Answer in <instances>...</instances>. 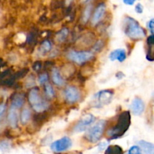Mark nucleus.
I'll use <instances>...</instances> for the list:
<instances>
[{
	"label": "nucleus",
	"mask_w": 154,
	"mask_h": 154,
	"mask_svg": "<svg viewBox=\"0 0 154 154\" xmlns=\"http://www.w3.org/2000/svg\"><path fill=\"white\" fill-rule=\"evenodd\" d=\"M31 117V112L29 109H24L21 113V123L26 124L29 120Z\"/></svg>",
	"instance_id": "18"
},
{
	"label": "nucleus",
	"mask_w": 154,
	"mask_h": 154,
	"mask_svg": "<svg viewBox=\"0 0 154 154\" xmlns=\"http://www.w3.org/2000/svg\"><path fill=\"white\" fill-rule=\"evenodd\" d=\"M29 102L32 106L33 109L38 113L45 111L49 106V104L42 99L37 88L30 90L29 93Z\"/></svg>",
	"instance_id": "3"
},
{
	"label": "nucleus",
	"mask_w": 154,
	"mask_h": 154,
	"mask_svg": "<svg viewBox=\"0 0 154 154\" xmlns=\"http://www.w3.org/2000/svg\"><path fill=\"white\" fill-rule=\"evenodd\" d=\"M72 140L68 137H63V138L53 142L51 145V148L54 152L60 153V152L69 150L72 147Z\"/></svg>",
	"instance_id": "6"
},
{
	"label": "nucleus",
	"mask_w": 154,
	"mask_h": 154,
	"mask_svg": "<svg viewBox=\"0 0 154 154\" xmlns=\"http://www.w3.org/2000/svg\"><path fill=\"white\" fill-rule=\"evenodd\" d=\"M106 122L105 120H100L90 128L86 133L85 138L89 142L96 143L99 141L104 132Z\"/></svg>",
	"instance_id": "4"
},
{
	"label": "nucleus",
	"mask_w": 154,
	"mask_h": 154,
	"mask_svg": "<svg viewBox=\"0 0 154 154\" xmlns=\"http://www.w3.org/2000/svg\"><path fill=\"white\" fill-rule=\"evenodd\" d=\"M68 33H69V30H68L67 29H63L57 34V39H58L60 42H63V41L66 38V37H67Z\"/></svg>",
	"instance_id": "19"
},
{
	"label": "nucleus",
	"mask_w": 154,
	"mask_h": 154,
	"mask_svg": "<svg viewBox=\"0 0 154 154\" xmlns=\"http://www.w3.org/2000/svg\"><path fill=\"white\" fill-rule=\"evenodd\" d=\"M143 6L141 4H138L136 5V6H135V11L137 12V13L138 14H141L143 12Z\"/></svg>",
	"instance_id": "27"
},
{
	"label": "nucleus",
	"mask_w": 154,
	"mask_h": 154,
	"mask_svg": "<svg viewBox=\"0 0 154 154\" xmlns=\"http://www.w3.org/2000/svg\"><path fill=\"white\" fill-rule=\"evenodd\" d=\"M123 30L125 34L132 39H141L145 37L144 29L135 19L129 17L125 19Z\"/></svg>",
	"instance_id": "2"
},
{
	"label": "nucleus",
	"mask_w": 154,
	"mask_h": 154,
	"mask_svg": "<svg viewBox=\"0 0 154 154\" xmlns=\"http://www.w3.org/2000/svg\"><path fill=\"white\" fill-rule=\"evenodd\" d=\"M91 9L92 6L90 5L88 7L86 8V9L84 11V14H83V20H84V23H87V20H89L90 17V13H91Z\"/></svg>",
	"instance_id": "20"
},
{
	"label": "nucleus",
	"mask_w": 154,
	"mask_h": 154,
	"mask_svg": "<svg viewBox=\"0 0 154 154\" xmlns=\"http://www.w3.org/2000/svg\"><path fill=\"white\" fill-rule=\"evenodd\" d=\"M8 120L9 125L12 128H15L17 124V114L16 108H10L8 112Z\"/></svg>",
	"instance_id": "14"
},
{
	"label": "nucleus",
	"mask_w": 154,
	"mask_h": 154,
	"mask_svg": "<svg viewBox=\"0 0 154 154\" xmlns=\"http://www.w3.org/2000/svg\"><path fill=\"white\" fill-rule=\"evenodd\" d=\"M5 109H6V105L5 104L2 103L0 105V119L2 117V116L4 115V113L5 111Z\"/></svg>",
	"instance_id": "26"
},
{
	"label": "nucleus",
	"mask_w": 154,
	"mask_h": 154,
	"mask_svg": "<svg viewBox=\"0 0 154 154\" xmlns=\"http://www.w3.org/2000/svg\"><path fill=\"white\" fill-rule=\"evenodd\" d=\"M147 27L149 28L150 31L151 32L152 34H153V29H154V20L153 19H151L148 23H147Z\"/></svg>",
	"instance_id": "25"
},
{
	"label": "nucleus",
	"mask_w": 154,
	"mask_h": 154,
	"mask_svg": "<svg viewBox=\"0 0 154 154\" xmlns=\"http://www.w3.org/2000/svg\"><path fill=\"white\" fill-rule=\"evenodd\" d=\"M48 81V76L47 74H42L40 77H39V83L40 84H45Z\"/></svg>",
	"instance_id": "23"
},
{
	"label": "nucleus",
	"mask_w": 154,
	"mask_h": 154,
	"mask_svg": "<svg viewBox=\"0 0 154 154\" xmlns=\"http://www.w3.org/2000/svg\"><path fill=\"white\" fill-rule=\"evenodd\" d=\"M126 154H142L141 153V149L138 146H132L128 150V153Z\"/></svg>",
	"instance_id": "22"
},
{
	"label": "nucleus",
	"mask_w": 154,
	"mask_h": 154,
	"mask_svg": "<svg viewBox=\"0 0 154 154\" xmlns=\"http://www.w3.org/2000/svg\"><path fill=\"white\" fill-rule=\"evenodd\" d=\"M95 117L93 114H87L84 115L82 118L81 119L79 122L75 125L74 127V132H81L85 131L92 123L94 122Z\"/></svg>",
	"instance_id": "7"
},
{
	"label": "nucleus",
	"mask_w": 154,
	"mask_h": 154,
	"mask_svg": "<svg viewBox=\"0 0 154 154\" xmlns=\"http://www.w3.org/2000/svg\"><path fill=\"white\" fill-rule=\"evenodd\" d=\"M67 57L68 59L78 63V64H83V63L91 60L93 57V54L92 52H89V51H72L68 54Z\"/></svg>",
	"instance_id": "5"
},
{
	"label": "nucleus",
	"mask_w": 154,
	"mask_h": 154,
	"mask_svg": "<svg viewBox=\"0 0 154 154\" xmlns=\"http://www.w3.org/2000/svg\"><path fill=\"white\" fill-rule=\"evenodd\" d=\"M126 51L124 49H117L115 51H112L109 56V58L111 61H114V60H118L119 62L122 63L126 60Z\"/></svg>",
	"instance_id": "12"
},
{
	"label": "nucleus",
	"mask_w": 154,
	"mask_h": 154,
	"mask_svg": "<svg viewBox=\"0 0 154 154\" xmlns=\"http://www.w3.org/2000/svg\"><path fill=\"white\" fill-rule=\"evenodd\" d=\"M105 154H123V150L120 146L111 145L106 149Z\"/></svg>",
	"instance_id": "16"
},
{
	"label": "nucleus",
	"mask_w": 154,
	"mask_h": 154,
	"mask_svg": "<svg viewBox=\"0 0 154 154\" xmlns=\"http://www.w3.org/2000/svg\"><path fill=\"white\" fill-rule=\"evenodd\" d=\"M24 99L23 97L19 95H17L14 96V98L12 100V105L11 107L14 108H20L23 105Z\"/></svg>",
	"instance_id": "17"
},
{
	"label": "nucleus",
	"mask_w": 154,
	"mask_h": 154,
	"mask_svg": "<svg viewBox=\"0 0 154 154\" xmlns=\"http://www.w3.org/2000/svg\"><path fill=\"white\" fill-rule=\"evenodd\" d=\"M65 96H66V101L69 103H75L80 99L81 93L77 87L70 86V87H68L65 90Z\"/></svg>",
	"instance_id": "9"
},
{
	"label": "nucleus",
	"mask_w": 154,
	"mask_h": 154,
	"mask_svg": "<svg viewBox=\"0 0 154 154\" xmlns=\"http://www.w3.org/2000/svg\"><path fill=\"white\" fill-rule=\"evenodd\" d=\"M130 109L135 115H141L144 111V103L140 98H135L130 105Z\"/></svg>",
	"instance_id": "11"
},
{
	"label": "nucleus",
	"mask_w": 154,
	"mask_h": 154,
	"mask_svg": "<svg viewBox=\"0 0 154 154\" xmlns=\"http://www.w3.org/2000/svg\"><path fill=\"white\" fill-rule=\"evenodd\" d=\"M123 1L124 4L128 5H132L135 2L136 0H123Z\"/></svg>",
	"instance_id": "29"
},
{
	"label": "nucleus",
	"mask_w": 154,
	"mask_h": 154,
	"mask_svg": "<svg viewBox=\"0 0 154 154\" xmlns=\"http://www.w3.org/2000/svg\"><path fill=\"white\" fill-rule=\"evenodd\" d=\"M42 48L45 51H48L51 50V43L48 41H45L42 44Z\"/></svg>",
	"instance_id": "24"
},
{
	"label": "nucleus",
	"mask_w": 154,
	"mask_h": 154,
	"mask_svg": "<svg viewBox=\"0 0 154 154\" xmlns=\"http://www.w3.org/2000/svg\"><path fill=\"white\" fill-rule=\"evenodd\" d=\"M82 1L84 2H89L90 0H82Z\"/></svg>",
	"instance_id": "30"
},
{
	"label": "nucleus",
	"mask_w": 154,
	"mask_h": 154,
	"mask_svg": "<svg viewBox=\"0 0 154 154\" xmlns=\"http://www.w3.org/2000/svg\"><path fill=\"white\" fill-rule=\"evenodd\" d=\"M45 92H46V94L48 95L50 98L54 97V94H55L52 86L49 84H47L46 85H45Z\"/></svg>",
	"instance_id": "21"
},
{
	"label": "nucleus",
	"mask_w": 154,
	"mask_h": 154,
	"mask_svg": "<svg viewBox=\"0 0 154 154\" xmlns=\"http://www.w3.org/2000/svg\"><path fill=\"white\" fill-rule=\"evenodd\" d=\"M138 147L143 154H154V146L152 143L141 140L138 142Z\"/></svg>",
	"instance_id": "13"
},
{
	"label": "nucleus",
	"mask_w": 154,
	"mask_h": 154,
	"mask_svg": "<svg viewBox=\"0 0 154 154\" xmlns=\"http://www.w3.org/2000/svg\"><path fill=\"white\" fill-rule=\"evenodd\" d=\"M52 79H53V81H54V83L56 84V85L62 86L63 84V83H64V81H63L60 72H59L57 69H54V70H53Z\"/></svg>",
	"instance_id": "15"
},
{
	"label": "nucleus",
	"mask_w": 154,
	"mask_h": 154,
	"mask_svg": "<svg viewBox=\"0 0 154 154\" xmlns=\"http://www.w3.org/2000/svg\"><path fill=\"white\" fill-rule=\"evenodd\" d=\"M105 11H106V6L105 4H100L97 6L93 13V18H92V23L93 25H96L99 23L102 20L103 17L105 16Z\"/></svg>",
	"instance_id": "10"
},
{
	"label": "nucleus",
	"mask_w": 154,
	"mask_h": 154,
	"mask_svg": "<svg viewBox=\"0 0 154 154\" xmlns=\"http://www.w3.org/2000/svg\"><path fill=\"white\" fill-rule=\"evenodd\" d=\"M147 43L150 45H153L154 44V37L153 35H150V37H148V38H147Z\"/></svg>",
	"instance_id": "28"
},
{
	"label": "nucleus",
	"mask_w": 154,
	"mask_h": 154,
	"mask_svg": "<svg viewBox=\"0 0 154 154\" xmlns=\"http://www.w3.org/2000/svg\"><path fill=\"white\" fill-rule=\"evenodd\" d=\"M113 95L114 93L112 91L105 90L96 93L94 96V98L96 99V102L99 103V105H108L112 101Z\"/></svg>",
	"instance_id": "8"
},
{
	"label": "nucleus",
	"mask_w": 154,
	"mask_h": 154,
	"mask_svg": "<svg viewBox=\"0 0 154 154\" xmlns=\"http://www.w3.org/2000/svg\"><path fill=\"white\" fill-rule=\"evenodd\" d=\"M131 124V115L129 111H124L120 114L115 126L108 131V135L111 138H118L123 136Z\"/></svg>",
	"instance_id": "1"
}]
</instances>
